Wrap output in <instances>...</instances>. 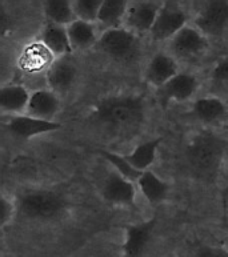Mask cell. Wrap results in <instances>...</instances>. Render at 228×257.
I'll list each match as a JSON object with an SVG mask.
<instances>
[{
  "instance_id": "7a4b0ae2",
  "label": "cell",
  "mask_w": 228,
  "mask_h": 257,
  "mask_svg": "<svg viewBox=\"0 0 228 257\" xmlns=\"http://www.w3.org/2000/svg\"><path fill=\"white\" fill-rule=\"evenodd\" d=\"M227 143L211 132L195 135L186 147V160L195 175L204 180L216 176L224 159Z\"/></svg>"
},
{
  "instance_id": "7402d4cb",
  "label": "cell",
  "mask_w": 228,
  "mask_h": 257,
  "mask_svg": "<svg viewBox=\"0 0 228 257\" xmlns=\"http://www.w3.org/2000/svg\"><path fill=\"white\" fill-rule=\"evenodd\" d=\"M127 8L128 2L126 0H103L97 23L104 27L105 31L120 27V24L124 23Z\"/></svg>"
},
{
  "instance_id": "3957f363",
  "label": "cell",
  "mask_w": 228,
  "mask_h": 257,
  "mask_svg": "<svg viewBox=\"0 0 228 257\" xmlns=\"http://www.w3.org/2000/svg\"><path fill=\"white\" fill-rule=\"evenodd\" d=\"M20 211L32 220H52L63 212L66 203L52 191H32L20 199Z\"/></svg>"
},
{
  "instance_id": "44dd1931",
  "label": "cell",
  "mask_w": 228,
  "mask_h": 257,
  "mask_svg": "<svg viewBox=\"0 0 228 257\" xmlns=\"http://www.w3.org/2000/svg\"><path fill=\"white\" fill-rule=\"evenodd\" d=\"M162 142L163 136L147 140V142L136 146L130 154L124 155V158L139 172L148 171V168L154 164L155 159H156V152H158V148Z\"/></svg>"
},
{
  "instance_id": "8fae6325",
  "label": "cell",
  "mask_w": 228,
  "mask_h": 257,
  "mask_svg": "<svg viewBox=\"0 0 228 257\" xmlns=\"http://www.w3.org/2000/svg\"><path fill=\"white\" fill-rule=\"evenodd\" d=\"M6 128L10 134L16 138L28 140V139L35 138L38 135L60 130L62 124L56 123V121H44V120L35 119L28 115H18L12 116L11 119L8 120Z\"/></svg>"
},
{
  "instance_id": "277c9868",
  "label": "cell",
  "mask_w": 228,
  "mask_h": 257,
  "mask_svg": "<svg viewBox=\"0 0 228 257\" xmlns=\"http://www.w3.org/2000/svg\"><path fill=\"white\" fill-rule=\"evenodd\" d=\"M97 46L101 52L116 62H128L139 50V39L126 27L107 30L100 35Z\"/></svg>"
},
{
  "instance_id": "4316f807",
  "label": "cell",
  "mask_w": 228,
  "mask_h": 257,
  "mask_svg": "<svg viewBox=\"0 0 228 257\" xmlns=\"http://www.w3.org/2000/svg\"><path fill=\"white\" fill-rule=\"evenodd\" d=\"M14 215V205L6 196H2L0 199V225L6 226L12 219Z\"/></svg>"
},
{
  "instance_id": "d4e9b609",
  "label": "cell",
  "mask_w": 228,
  "mask_h": 257,
  "mask_svg": "<svg viewBox=\"0 0 228 257\" xmlns=\"http://www.w3.org/2000/svg\"><path fill=\"white\" fill-rule=\"evenodd\" d=\"M103 0H76L72 2L76 19L84 20L88 23H97V16L100 11Z\"/></svg>"
},
{
  "instance_id": "6da1fadb",
  "label": "cell",
  "mask_w": 228,
  "mask_h": 257,
  "mask_svg": "<svg viewBox=\"0 0 228 257\" xmlns=\"http://www.w3.org/2000/svg\"><path fill=\"white\" fill-rule=\"evenodd\" d=\"M95 117L105 128L119 136L130 138L142 128L146 119V104L142 96L116 95L100 100Z\"/></svg>"
},
{
  "instance_id": "8992f818",
  "label": "cell",
  "mask_w": 228,
  "mask_h": 257,
  "mask_svg": "<svg viewBox=\"0 0 228 257\" xmlns=\"http://www.w3.org/2000/svg\"><path fill=\"white\" fill-rule=\"evenodd\" d=\"M208 39L196 27L186 26L171 39L170 50L175 59L182 60H196L208 50Z\"/></svg>"
},
{
  "instance_id": "7c38bea8",
  "label": "cell",
  "mask_w": 228,
  "mask_h": 257,
  "mask_svg": "<svg viewBox=\"0 0 228 257\" xmlns=\"http://www.w3.org/2000/svg\"><path fill=\"white\" fill-rule=\"evenodd\" d=\"M199 80L192 73L179 72L170 81L159 88V95L163 101H178L183 103L196 93Z\"/></svg>"
},
{
  "instance_id": "9a60e30c",
  "label": "cell",
  "mask_w": 228,
  "mask_h": 257,
  "mask_svg": "<svg viewBox=\"0 0 228 257\" xmlns=\"http://www.w3.org/2000/svg\"><path fill=\"white\" fill-rule=\"evenodd\" d=\"M154 228L155 219L135 225H127L123 244V257H142L150 242Z\"/></svg>"
},
{
  "instance_id": "5b68a950",
  "label": "cell",
  "mask_w": 228,
  "mask_h": 257,
  "mask_svg": "<svg viewBox=\"0 0 228 257\" xmlns=\"http://www.w3.org/2000/svg\"><path fill=\"white\" fill-rule=\"evenodd\" d=\"M186 26L187 14L182 6L178 2H163L150 34L156 42L171 40Z\"/></svg>"
},
{
  "instance_id": "484cf974",
  "label": "cell",
  "mask_w": 228,
  "mask_h": 257,
  "mask_svg": "<svg viewBox=\"0 0 228 257\" xmlns=\"http://www.w3.org/2000/svg\"><path fill=\"white\" fill-rule=\"evenodd\" d=\"M212 81L219 87H228V58L215 65L212 69Z\"/></svg>"
},
{
  "instance_id": "d6986e66",
  "label": "cell",
  "mask_w": 228,
  "mask_h": 257,
  "mask_svg": "<svg viewBox=\"0 0 228 257\" xmlns=\"http://www.w3.org/2000/svg\"><path fill=\"white\" fill-rule=\"evenodd\" d=\"M67 31H68L71 47L74 51L89 50L99 42V38H100L97 36L96 26L84 20L76 19L74 23H71L67 27Z\"/></svg>"
},
{
  "instance_id": "4fadbf2b",
  "label": "cell",
  "mask_w": 228,
  "mask_h": 257,
  "mask_svg": "<svg viewBox=\"0 0 228 257\" xmlns=\"http://www.w3.org/2000/svg\"><path fill=\"white\" fill-rule=\"evenodd\" d=\"M178 73L179 69L176 59L172 55L158 52L148 62L146 71H144V79L148 84L160 88Z\"/></svg>"
},
{
  "instance_id": "cb8c5ba5",
  "label": "cell",
  "mask_w": 228,
  "mask_h": 257,
  "mask_svg": "<svg viewBox=\"0 0 228 257\" xmlns=\"http://www.w3.org/2000/svg\"><path fill=\"white\" fill-rule=\"evenodd\" d=\"M99 154L105 159V160L111 163L115 171L118 173H120L122 176H124L126 179H128L130 181H138L139 180V177L142 176V173L143 172H139L138 169H135L132 167L126 158H124V155H119V154H115L112 151H107V150H100L99 151Z\"/></svg>"
},
{
  "instance_id": "83f0119b",
  "label": "cell",
  "mask_w": 228,
  "mask_h": 257,
  "mask_svg": "<svg viewBox=\"0 0 228 257\" xmlns=\"http://www.w3.org/2000/svg\"><path fill=\"white\" fill-rule=\"evenodd\" d=\"M196 257H228V252L217 246H201L197 250Z\"/></svg>"
},
{
  "instance_id": "9c48e42d",
  "label": "cell",
  "mask_w": 228,
  "mask_h": 257,
  "mask_svg": "<svg viewBox=\"0 0 228 257\" xmlns=\"http://www.w3.org/2000/svg\"><path fill=\"white\" fill-rule=\"evenodd\" d=\"M163 3L159 2H131L128 3L124 27L132 32H150Z\"/></svg>"
},
{
  "instance_id": "ba28073f",
  "label": "cell",
  "mask_w": 228,
  "mask_h": 257,
  "mask_svg": "<svg viewBox=\"0 0 228 257\" xmlns=\"http://www.w3.org/2000/svg\"><path fill=\"white\" fill-rule=\"evenodd\" d=\"M77 76V68L68 56L56 58L47 69V84L51 91L63 96L70 92Z\"/></svg>"
},
{
  "instance_id": "603a6c76",
  "label": "cell",
  "mask_w": 228,
  "mask_h": 257,
  "mask_svg": "<svg viewBox=\"0 0 228 257\" xmlns=\"http://www.w3.org/2000/svg\"><path fill=\"white\" fill-rule=\"evenodd\" d=\"M43 11L50 23L68 27L76 20L72 2L68 0H48L43 3Z\"/></svg>"
},
{
  "instance_id": "5bb4252c",
  "label": "cell",
  "mask_w": 228,
  "mask_h": 257,
  "mask_svg": "<svg viewBox=\"0 0 228 257\" xmlns=\"http://www.w3.org/2000/svg\"><path fill=\"white\" fill-rule=\"evenodd\" d=\"M60 111V97L51 89H36L31 93L26 115L44 121H55Z\"/></svg>"
},
{
  "instance_id": "52a82bcc",
  "label": "cell",
  "mask_w": 228,
  "mask_h": 257,
  "mask_svg": "<svg viewBox=\"0 0 228 257\" xmlns=\"http://www.w3.org/2000/svg\"><path fill=\"white\" fill-rule=\"evenodd\" d=\"M195 24L205 36L223 35L228 26V2H207L197 14Z\"/></svg>"
},
{
  "instance_id": "ac0fdd59",
  "label": "cell",
  "mask_w": 228,
  "mask_h": 257,
  "mask_svg": "<svg viewBox=\"0 0 228 257\" xmlns=\"http://www.w3.org/2000/svg\"><path fill=\"white\" fill-rule=\"evenodd\" d=\"M192 112L201 123L212 124L224 119L228 113V107L220 97L205 96L193 103Z\"/></svg>"
},
{
  "instance_id": "30bf717a",
  "label": "cell",
  "mask_w": 228,
  "mask_h": 257,
  "mask_svg": "<svg viewBox=\"0 0 228 257\" xmlns=\"http://www.w3.org/2000/svg\"><path fill=\"white\" fill-rule=\"evenodd\" d=\"M101 195L105 201L113 205L134 207L136 199V189L132 181L122 176L116 171L111 172L105 179Z\"/></svg>"
},
{
  "instance_id": "e0dca14e",
  "label": "cell",
  "mask_w": 228,
  "mask_h": 257,
  "mask_svg": "<svg viewBox=\"0 0 228 257\" xmlns=\"http://www.w3.org/2000/svg\"><path fill=\"white\" fill-rule=\"evenodd\" d=\"M31 93L24 85L8 84L0 89V108L3 113L18 116L26 113Z\"/></svg>"
},
{
  "instance_id": "ffe728a7",
  "label": "cell",
  "mask_w": 228,
  "mask_h": 257,
  "mask_svg": "<svg viewBox=\"0 0 228 257\" xmlns=\"http://www.w3.org/2000/svg\"><path fill=\"white\" fill-rule=\"evenodd\" d=\"M139 187L142 195L146 197L148 203L160 204L167 199L168 192H170V185L167 181L156 175L152 171H144L139 180L136 181Z\"/></svg>"
},
{
  "instance_id": "2e32d148",
  "label": "cell",
  "mask_w": 228,
  "mask_h": 257,
  "mask_svg": "<svg viewBox=\"0 0 228 257\" xmlns=\"http://www.w3.org/2000/svg\"><path fill=\"white\" fill-rule=\"evenodd\" d=\"M40 42L43 43L44 48L56 58L70 56L74 51L71 47L67 27L50 23V22H47L43 28L42 34H40Z\"/></svg>"
}]
</instances>
